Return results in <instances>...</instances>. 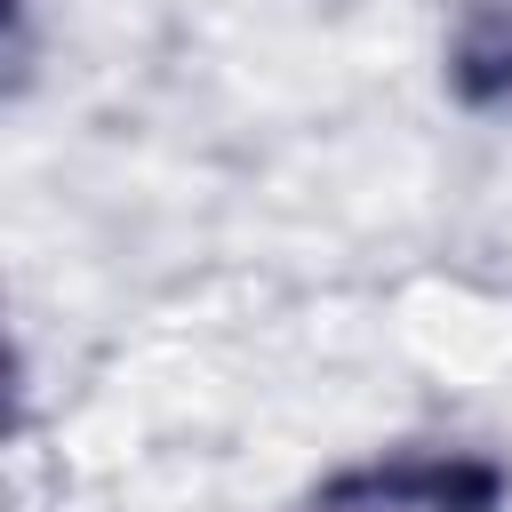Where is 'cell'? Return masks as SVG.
<instances>
[{"mask_svg": "<svg viewBox=\"0 0 512 512\" xmlns=\"http://www.w3.org/2000/svg\"><path fill=\"white\" fill-rule=\"evenodd\" d=\"M312 512H504V472L488 456H384L320 480Z\"/></svg>", "mask_w": 512, "mask_h": 512, "instance_id": "cell-1", "label": "cell"}, {"mask_svg": "<svg viewBox=\"0 0 512 512\" xmlns=\"http://www.w3.org/2000/svg\"><path fill=\"white\" fill-rule=\"evenodd\" d=\"M448 88H456V104L512 120V0H456V16H448Z\"/></svg>", "mask_w": 512, "mask_h": 512, "instance_id": "cell-2", "label": "cell"}]
</instances>
